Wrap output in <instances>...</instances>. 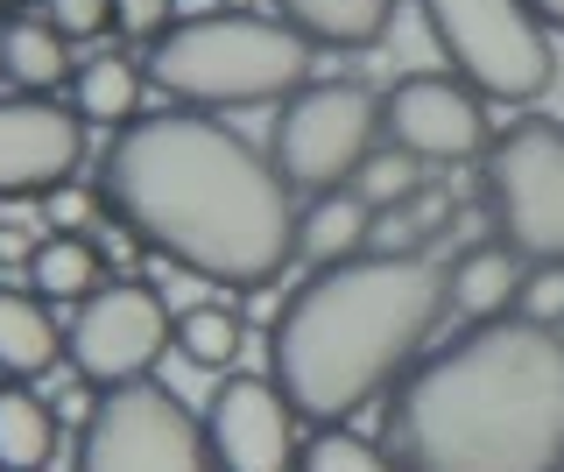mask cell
<instances>
[{
    "instance_id": "cell-1",
    "label": "cell",
    "mask_w": 564,
    "mask_h": 472,
    "mask_svg": "<svg viewBox=\"0 0 564 472\" xmlns=\"http://www.w3.org/2000/svg\"><path fill=\"white\" fill-rule=\"evenodd\" d=\"M99 198L149 254L205 283H269L296 254V205L275 163L205 113L128 120L106 149Z\"/></svg>"
},
{
    "instance_id": "cell-2",
    "label": "cell",
    "mask_w": 564,
    "mask_h": 472,
    "mask_svg": "<svg viewBox=\"0 0 564 472\" xmlns=\"http://www.w3.org/2000/svg\"><path fill=\"white\" fill-rule=\"evenodd\" d=\"M388 459L395 472H557L564 331L508 310L410 366L388 402Z\"/></svg>"
},
{
    "instance_id": "cell-3",
    "label": "cell",
    "mask_w": 564,
    "mask_h": 472,
    "mask_svg": "<svg viewBox=\"0 0 564 472\" xmlns=\"http://www.w3.org/2000/svg\"><path fill=\"white\" fill-rule=\"evenodd\" d=\"M445 310V275L423 254H346L325 261L282 304L269 331V381L311 424H346L367 409Z\"/></svg>"
},
{
    "instance_id": "cell-4",
    "label": "cell",
    "mask_w": 564,
    "mask_h": 472,
    "mask_svg": "<svg viewBox=\"0 0 564 472\" xmlns=\"http://www.w3.org/2000/svg\"><path fill=\"white\" fill-rule=\"evenodd\" d=\"M149 78L184 107H269L311 78V36L269 14H198L149 43Z\"/></svg>"
},
{
    "instance_id": "cell-5",
    "label": "cell",
    "mask_w": 564,
    "mask_h": 472,
    "mask_svg": "<svg viewBox=\"0 0 564 472\" xmlns=\"http://www.w3.org/2000/svg\"><path fill=\"white\" fill-rule=\"evenodd\" d=\"M487 219L501 248L536 268H564V128L543 113L487 134Z\"/></svg>"
},
{
    "instance_id": "cell-6",
    "label": "cell",
    "mask_w": 564,
    "mask_h": 472,
    "mask_svg": "<svg viewBox=\"0 0 564 472\" xmlns=\"http://www.w3.org/2000/svg\"><path fill=\"white\" fill-rule=\"evenodd\" d=\"M437 50L452 57V72L487 99H536L551 92L557 57L551 29L536 22L529 0H423Z\"/></svg>"
},
{
    "instance_id": "cell-7",
    "label": "cell",
    "mask_w": 564,
    "mask_h": 472,
    "mask_svg": "<svg viewBox=\"0 0 564 472\" xmlns=\"http://www.w3.org/2000/svg\"><path fill=\"white\" fill-rule=\"evenodd\" d=\"M381 134V99L352 78H304L275 113V142H269V163L290 190H339L352 184V169L367 163Z\"/></svg>"
},
{
    "instance_id": "cell-8",
    "label": "cell",
    "mask_w": 564,
    "mask_h": 472,
    "mask_svg": "<svg viewBox=\"0 0 564 472\" xmlns=\"http://www.w3.org/2000/svg\"><path fill=\"white\" fill-rule=\"evenodd\" d=\"M78 472H219L205 444V424L155 381L106 388L85 416Z\"/></svg>"
},
{
    "instance_id": "cell-9",
    "label": "cell",
    "mask_w": 564,
    "mask_h": 472,
    "mask_svg": "<svg viewBox=\"0 0 564 472\" xmlns=\"http://www.w3.org/2000/svg\"><path fill=\"white\" fill-rule=\"evenodd\" d=\"M163 345H170V304L149 283H99L93 296H78V318L64 325L70 374L99 395L149 381Z\"/></svg>"
},
{
    "instance_id": "cell-10",
    "label": "cell",
    "mask_w": 564,
    "mask_h": 472,
    "mask_svg": "<svg viewBox=\"0 0 564 472\" xmlns=\"http://www.w3.org/2000/svg\"><path fill=\"white\" fill-rule=\"evenodd\" d=\"M381 128H388V149L416 155V163H466V155L487 149V113L473 99V85L445 72H410L388 85Z\"/></svg>"
},
{
    "instance_id": "cell-11",
    "label": "cell",
    "mask_w": 564,
    "mask_h": 472,
    "mask_svg": "<svg viewBox=\"0 0 564 472\" xmlns=\"http://www.w3.org/2000/svg\"><path fill=\"white\" fill-rule=\"evenodd\" d=\"M205 444L219 472H290L296 465V409L275 381L234 374L205 409Z\"/></svg>"
},
{
    "instance_id": "cell-12",
    "label": "cell",
    "mask_w": 564,
    "mask_h": 472,
    "mask_svg": "<svg viewBox=\"0 0 564 472\" xmlns=\"http://www.w3.org/2000/svg\"><path fill=\"white\" fill-rule=\"evenodd\" d=\"M85 155V120L50 99H0V198L57 190Z\"/></svg>"
},
{
    "instance_id": "cell-13",
    "label": "cell",
    "mask_w": 564,
    "mask_h": 472,
    "mask_svg": "<svg viewBox=\"0 0 564 472\" xmlns=\"http://www.w3.org/2000/svg\"><path fill=\"white\" fill-rule=\"evenodd\" d=\"M522 296V254L487 240V248H466L445 275V304L458 310L466 325H487V318H508Z\"/></svg>"
},
{
    "instance_id": "cell-14",
    "label": "cell",
    "mask_w": 564,
    "mask_h": 472,
    "mask_svg": "<svg viewBox=\"0 0 564 472\" xmlns=\"http://www.w3.org/2000/svg\"><path fill=\"white\" fill-rule=\"evenodd\" d=\"M367 233H375V205H367L352 184H339V190H317L311 212L296 219V254L325 268V261L367 254Z\"/></svg>"
},
{
    "instance_id": "cell-15",
    "label": "cell",
    "mask_w": 564,
    "mask_h": 472,
    "mask_svg": "<svg viewBox=\"0 0 564 472\" xmlns=\"http://www.w3.org/2000/svg\"><path fill=\"white\" fill-rule=\"evenodd\" d=\"M395 0H275V22H290L311 43H339V50H367L388 36Z\"/></svg>"
},
{
    "instance_id": "cell-16",
    "label": "cell",
    "mask_w": 564,
    "mask_h": 472,
    "mask_svg": "<svg viewBox=\"0 0 564 472\" xmlns=\"http://www.w3.org/2000/svg\"><path fill=\"white\" fill-rule=\"evenodd\" d=\"M64 353V331L35 289H0V374H43Z\"/></svg>"
},
{
    "instance_id": "cell-17",
    "label": "cell",
    "mask_w": 564,
    "mask_h": 472,
    "mask_svg": "<svg viewBox=\"0 0 564 472\" xmlns=\"http://www.w3.org/2000/svg\"><path fill=\"white\" fill-rule=\"evenodd\" d=\"M70 113L99 120V128L141 120V64L134 57H85L78 72H70Z\"/></svg>"
},
{
    "instance_id": "cell-18",
    "label": "cell",
    "mask_w": 564,
    "mask_h": 472,
    "mask_svg": "<svg viewBox=\"0 0 564 472\" xmlns=\"http://www.w3.org/2000/svg\"><path fill=\"white\" fill-rule=\"evenodd\" d=\"M0 72L29 92H50V85L70 78V43L43 14H14V22H0Z\"/></svg>"
},
{
    "instance_id": "cell-19",
    "label": "cell",
    "mask_w": 564,
    "mask_h": 472,
    "mask_svg": "<svg viewBox=\"0 0 564 472\" xmlns=\"http://www.w3.org/2000/svg\"><path fill=\"white\" fill-rule=\"evenodd\" d=\"M29 283L35 296H57V304H78L106 283V254L85 233H43L29 254Z\"/></svg>"
},
{
    "instance_id": "cell-20",
    "label": "cell",
    "mask_w": 564,
    "mask_h": 472,
    "mask_svg": "<svg viewBox=\"0 0 564 472\" xmlns=\"http://www.w3.org/2000/svg\"><path fill=\"white\" fill-rule=\"evenodd\" d=\"M57 459V416L43 395L0 388V472H43Z\"/></svg>"
},
{
    "instance_id": "cell-21",
    "label": "cell",
    "mask_w": 564,
    "mask_h": 472,
    "mask_svg": "<svg viewBox=\"0 0 564 472\" xmlns=\"http://www.w3.org/2000/svg\"><path fill=\"white\" fill-rule=\"evenodd\" d=\"M170 345L191 366H205V374H226L240 360V318L226 304H184L170 318Z\"/></svg>"
},
{
    "instance_id": "cell-22",
    "label": "cell",
    "mask_w": 564,
    "mask_h": 472,
    "mask_svg": "<svg viewBox=\"0 0 564 472\" xmlns=\"http://www.w3.org/2000/svg\"><path fill=\"white\" fill-rule=\"evenodd\" d=\"M296 472H395V459L339 424H317L311 444H296Z\"/></svg>"
},
{
    "instance_id": "cell-23",
    "label": "cell",
    "mask_w": 564,
    "mask_h": 472,
    "mask_svg": "<svg viewBox=\"0 0 564 472\" xmlns=\"http://www.w3.org/2000/svg\"><path fill=\"white\" fill-rule=\"evenodd\" d=\"M352 190H360L375 212H388V205H402V198H416L423 190V163L416 155H402V149H367V163L352 169Z\"/></svg>"
},
{
    "instance_id": "cell-24",
    "label": "cell",
    "mask_w": 564,
    "mask_h": 472,
    "mask_svg": "<svg viewBox=\"0 0 564 472\" xmlns=\"http://www.w3.org/2000/svg\"><path fill=\"white\" fill-rule=\"evenodd\" d=\"M43 8V22L57 29L64 43H93L113 29V0H35Z\"/></svg>"
},
{
    "instance_id": "cell-25",
    "label": "cell",
    "mask_w": 564,
    "mask_h": 472,
    "mask_svg": "<svg viewBox=\"0 0 564 472\" xmlns=\"http://www.w3.org/2000/svg\"><path fill=\"white\" fill-rule=\"evenodd\" d=\"M43 219H50V233H85V226H99V190L64 177L57 190H43Z\"/></svg>"
},
{
    "instance_id": "cell-26",
    "label": "cell",
    "mask_w": 564,
    "mask_h": 472,
    "mask_svg": "<svg viewBox=\"0 0 564 472\" xmlns=\"http://www.w3.org/2000/svg\"><path fill=\"white\" fill-rule=\"evenodd\" d=\"M516 310H522V318H536V325H557V318H564V268H536V275H522Z\"/></svg>"
},
{
    "instance_id": "cell-27",
    "label": "cell",
    "mask_w": 564,
    "mask_h": 472,
    "mask_svg": "<svg viewBox=\"0 0 564 472\" xmlns=\"http://www.w3.org/2000/svg\"><path fill=\"white\" fill-rule=\"evenodd\" d=\"M113 29H128L134 43H155L170 29V0H113Z\"/></svg>"
},
{
    "instance_id": "cell-28",
    "label": "cell",
    "mask_w": 564,
    "mask_h": 472,
    "mask_svg": "<svg viewBox=\"0 0 564 472\" xmlns=\"http://www.w3.org/2000/svg\"><path fill=\"white\" fill-rule=\"evenodd\" d=\"M529 8H536L543 29H564V0H529Z\"/></svg>"
},
{
    "instance_id": "cell-29",
    "label": "cell",
    "mask_w": 564,
    "mask_h": 472,
    "mask_svg": "<svg viewBox=\"0 0 564 472\" xmlns=\"http://www.w3.org/2000/svg\"><path fill=\"white\" fill-rule=\"evenodd\" d=\"M29 8V0H0V22H14V14H22Z\"/></svg>"
},
{
    "instance_id": "cell-30",
    "label": "cell",
    "mask_w": 564,
    "mask_h": 472,
    "mask_svg": "<svg viewBox=\"0 0 564 472\" xmlns=\"http://www.w3.org/2000/svg\"><path fill=\"white\" fill-rule=\"evenodd\" d=\"M557 472H564V465H557Z\"/></svg>"
}]
</instances>
